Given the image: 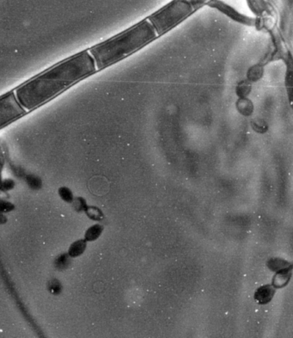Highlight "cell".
<instances>
[{
  "mask_svg": "<svg viewBox=\"0 0 293 338\" xmlns=\"http://www.w3.org/2000/svg\"><path fill=\"white\" fill-rule=\"evenodd\" d=\"M97 71L88 49L52 65L12 91L21 107L29 114Z\"/></svg>",
  "mask_w": 293,
  "mask_h": 338,
  "instance_id": "1",
  "label": "cell"
},
{
  "mask_svg": "<svg viewBox=\"0 0 293 338\" xmlns=\"http://www.w3.org/2000/svg\"><path fill=\"white\" fill-rule=\"evenodd\" d=\"M16 187V182L12 178H3L0 193H8L10 191H13Z\"/></svg>",
  "mask_w": 293,
  "mask_h": 338,
  "instance_id": "14",
  "label": "cell"
},
{
  "mask_svg": "<svg viewBox=\"0 0 293 338\" xmlns=\"http://www.w3.org/2000/svg\"><path fill=\"white\" fill-rule=\"evenodd\" d=\"M27 114L17 102L13 91L0 96V131Z\"/></svg>",
  "mask_w": 293,
  "mask_h": 338,
  "instance_id": "4",
  "label": "cell"
},
{
  "mask_svg": "<svg viewBox=\"0 0 293 338\" xmlns=\"http://www.w3.org/2000/svg\"><path fill=\"white\" fill-rule=\"evenodd\" d=\"M275 290L276 288L273 285H265L260 287L255 294L256 302H258V304H268L273 299Z\"/></svg>",
  "mask_w": 293,
  "mask_h": 338,
  "instance_id": "6",
  "label": "cell"
},
{
  "mask_svg": "<svg viewBox=\"0 0 293 338\" xmlns=\"http://www.w3.org/2000/svg\"><path fill=\"white\" fill-rule=\"evenodd\" d=\"M86 239H79L71 244V246L69 247L68 254L71 258H75L77 256H81L86 249Z\"/></svg>",
  "mask_w": 293,
  "mask_h": 338,
  "instance_id": "7",
  "label": "cell"
},
{
  "mask_svg": "<svg viewBox=\"0 0 293 338\" xmlns=\"http://www.w3.org/2000/svg\"><path fill=\"white\" fill-rule=\"evenodd\" d=\"M70 258L71 257L69 256L68 253L60 254L54 260V267L58 270H66L70 265Z\"/></svg>",
  "mask_w": 293,
  "mask_h": 338,
  "instance_id": "9",
  "label": "cell"
},
{
  "mask_svg": "<svg viewBox=\"0 0 293 338\" xmlns=\"http://www.w3.org/2000/svg\"><path fill=\"white\" fill-rule=\"evenodd\" d=\"M6 156L4 152V149L0 145V176L3 174L4 169L6 166Z\"/></svg>",
  "mask_w": 293,
  "mask_h": 338,
  "instance_id": "15",
  "label": "cell"
},
{
  "mask_svg": "<svg viewBox=\"0 0 293 338\" xmlns=\"http://www.w3.org/2000/svg\"><path fill=\"white\" fill-rule=\"evenodd\" d=\"M15 209H16V205L13 202H10L8 200L0 198V213L7 214V213H12Z\"/></svg>",
  "mask_w": 293,
  "mask_h": 338,
  "instance_id": "13",
  "label": "cell"
},
{
  "mask_svg": "<svg viewBox=\"0 0 293 338\" xmlns=\"http://www.w3.org/2000/svg\"><path fill=\"white\" fill-rule=\"evenodd\" d=\"M206 6H209L211 8L215 9L217 11H219L223 14L231 18L232 20L238 22V23H248L251 21V18L240 13L238 11H236V9L225 3L222 0H210L208 1Z\"/></svg>",
  "mask_w": 293,
  "mask_h": 338,
  "instance_id": "5",
  "label": "cell"
},
{
  "mask_svg": "<svg viewBox=\"0 0 293 338\" xmlns=\"http://www.w3.org/2000/svg\"><path fill=\"white\" fill-rule=\"evenodd\" d=\"M63 287L61 282L57 279H52L48 283V290L53 295H59L62 292Z\"/></svg>",
  "mask_w": 293,
  "mask_h": 338,
  "instance_id": "11",
  "label": "cell"
},
{
  "mask_svg": "<svg viewBox=\"0 0 293 338\" xmlns=\"http://www.w3.org/2000/svg\"><path fill=\"white\" fill-rule=\"evenodd\" d=\"M8 222V217L6 213H0V226H4Z\"/></svg>",
  "mask_w": 293,
  "mask_h": 338,
  "instance_id": "16",
  "label": "cell"
},
{
  "mask_svg": "<svg viewBox=\"0 0 293 338\" xmlns=\"http://www.w3.org/2000/svg\"><path fill=\"white\" fill-rule=\"evenodd\" d=\"M23 180L25 181L26 184L31 191H40L43 187V180L40 176L34 175V174H26L25 176L23 177Z\"/></svg>",
  "mask_w": 293,
  "mask_h": 338,
  "instance_id": "8",
  "label": "cell"
},
{
  "mask_svg": "<svg viewBox=\"0 0 293 338\" xmlns=\"http://www.w3.org/2000/svg\"><path fill=\"white\" fill-rule=\"evenodd\" d=\"M58 194L60 198L66 203H72L74 201V196L71 190L67 187H60L58 190Z\"/></svg>",
  "mask_w": 293,
  "mask_h": 338,
  "instance_id": "12",
  "label": "cell"
},
{
  "mask_svg": "<svg viewBox=\"0 0 293 338\" xmlns=\"http://www.w3.org/2000/svg\"><path fill=\"white\" fill-rule=\"evenodd\" d=\"M194 1H198V2H200V3L204 4L205 6H206L208 1H210V0H194Z\"/></svg>",
  "mask_w": 293,
  "mask_h": 338,
  "instance_id": "17",
  "label": "cell"
},
{
  "mask_svg": "<svg viewBox=\"0 0 293 338\" xmlns=\"http://www.w3.org/2000/svg\"><path fill=\"white\" fill-rule=\"evenodd\" d=\"M103 226L101 224H95L93 227L89 228L86 233L85 239L86 241H94L96 239L99 238L101 233L103 232Z\"/></svg>",
  "mask_w": 293,
  "mask_h": 338,
  "instance_id": "10",
  "label": "cell"
},
{
  "mask_svg": "<svg viewBox=\"0 0 293 338\" xmlns=\"http://www.w3.org/2000/svg\"><path fill=\"white\" fill-rule=\"evenodd\" d=\"M157 32L145 18L131 28L89 49L97 70H103L136 53L157 39Z\"/></svg>",
  "mask_w": 293,
  "mask_h": 338,
  "instance_id": "2",
  "label": "cell"
},
{
  "mask_svg": "<svg viewBox=\"0 0 293 338\" xmlns=\"http://www.w3.org/2000/svg\"><path fill=\"white\" fill-rule=\"evenodd\" d=\"M205 5L194 0H172L147 17L158 37L179 25Z\"/></svg>",
  "mask_w": 293,
  "mask_h": 338,
  "instance_id": "3",
  "label": "cell"
}]
</instances>
